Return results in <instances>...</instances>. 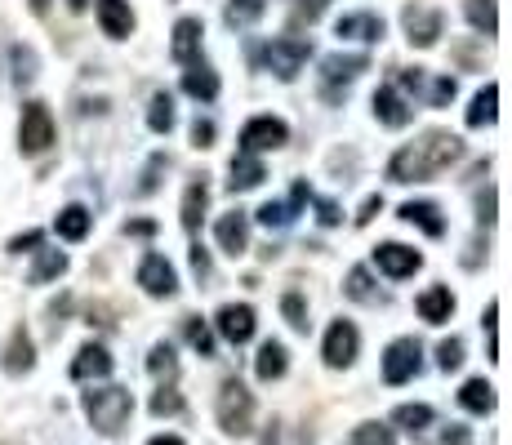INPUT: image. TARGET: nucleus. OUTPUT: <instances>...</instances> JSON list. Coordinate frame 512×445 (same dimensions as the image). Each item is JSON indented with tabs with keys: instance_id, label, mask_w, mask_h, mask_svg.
<instances>
[{
	"instance_id": "22",
	"label": "nucleus",
	"mask_w": 512,
	"mask_h": 445,
	"mask_svg": "<svg viewBox=\"0 0 512 445\" xmlns=\"http://www.w3.org/2000/svg\"><path fill=\"white\" fill-rule=\"evenodd\" d=\"M205 205H210V183H205V174H196L192 183H187V192H183V227H187V232H196V227H201Z\"/></svg>"
},
{
	"instance_id": "54",
	"label": "nucleus",
	"mask_w": 512,
	"mask_h": 445,
	"mask_svg": "<svg viewBox=\"0 0 512 445\" xmlns=\"http://www.w3.org/2000/svg\"><path fill=\"white\" fill-rule=\"evenodd\" d=\"M147 445H187V441H183V437H174V432H170V437H152Z\"/></svg>"
},
{
	"instance_id": "50",
	"label": "nucleus",
	"mask_w": 512,
	"mask_h": 445,
	"mask_svg": "<svg viewBox=\"0 0 512 445\" xmlns=\"http://www.w3.org/2000/svg\"><path fill=\"white\" fill-rule=\"evenodd\" d=\"M441 441H446V445H472V432L459 428V423H450V428L441 432Z\"/></svg>"
},
{
	"instance_id": "8",
	"label": "nucleus",
	"mask_w": 512,
	"mask_h": 445,
	"mask_svg": "<svg viewBox=\"0 0 512 445\" xmlns=\"http://www.w3.org/2000/svg\"><path fill=\"white\" fill-rule=\"evenodd\" d=\"M361 352V330L352 321H334L326 330V348H321V356H326L330 370H348L352 361H357Z\"/></svg>"
},
{
	"instance_id": "37",
	"label": "nucleus",
	"mask_w": 512,
	"mask_h": 445,
	"mask_svg": "<svg viewBox=\"0 0 512 445\" xmlns=\"http://www.w3.org/2000/svg\"><path fill=\"white\" fill-rule=\"evenodd\" d=\"M392 423H401L406 432L419 437V432L432 423V405H397V410H392Z\"/></svg>"
},
{
	"instance_id": "38",
	"label": "nucleus",
	"mask_w": 512,
	"mask_h": 445,
	"mask_svg": "<svg viewBox=\"0 0 512 445\" xmlns=\"http://www.w3.org/2000/svg\"><path fill=\"white\" fill-rule=\"evenodd\" d=\"M348 445H397L388 423H361V428H352Z\"/></svg>"
},
{
	"instance_id": "3",
	"label": "nucleus",
	"mask_w": 512,
	"mask_h": 445,
	"mask_svg": "<svg viewBox=\"0 0 512 445\" xmlns=\"http://www.w3.org/2000/svg\"><path fill=\"white\" fill-rule=\"evenodd\" d=\"M214 410H219V428L228 432V437H250L254 432V397L241 379H223Z\"/></svg>"
},
{
	"instance_id": "43",
	"label": "nucleus",
	"mask_w": 512,
	"mask_h": 445,
	"mask_svg": "<svg viewBox=\"0 0 512 445\" xmlns=\"http://www.w3.org/2000/svg\"><path fill=\"white\" fill-rule=\"evenodd\" d=\"M455 94H459L455 76H437V81H432V89H428V107H446Z\"/></svg>"
},
{
	"instance_id": "7",
	"label": "nucleus",
	"mask_w": 512,
	"mask_h": 445,
	"mask_svg": "<svg viewBox=\"0 0 512 445\" xmlns=\"http://www.w3.org/2000/svg\"><path fill=\"white\" fill-rule=\"evenodd\" d=\"M419 356H423V343L419 339H392L388 352H383V379L397 388V383H410L419 374Z\"/></svg>"
},
{
	"instance_id": "44",
	"label": "nucleus",
	"mask_w": 512,
	"mask_h": 445,
	"mask_svg": "<svg viewBox=\"0 0 512 445\" xmlns=\"http://www.w3.org/2000/svg\"><path fill=\"white\" fill-rule=\"evenodd\" d=\"M495 321H499V303L490 299V303H486V316H481V325H486V352H490V361H499V343H495Z\"/></svg>"
},
{
	"instance_id": "56",
	"label": "nucleus",
	"mask_w": 512,
	"mask_h": 445,
	"mask_svg": "<svg viewBox=\"0 0 512 445\" xmlns=\"http://www.w3.org/2000/svg\"><path fill=\"white\" fill-rule=\"evenodd\" d=\"M67 5H72V9H76V14H81V9H85V5H90V0H67Z\"/></svg>"
},
{
	"instance_id": "1",
	"label": "nucleus",
	"mask_w": 512,
	"mask_h": 445,
	"mask_svg": "<svg viewBox=\"0 0 512 445\" xmlns=\"http://www.w3.org/2000/svg\"><path fill=\"white\" fill-rule=\"evenodd\" d=\"M459 156H464V138L450 130H428L419 143L401 147V152L392 156L388 178L392 183H428V178H437L441 170H450Z\"/></svg>"
},
{
	"instance_id": "21",
	"label": "nucleus",
	"mask_w": 512,
	"mask_h": 445,
	"mask_svg": "<svg viewBox=\"0 0 512 445\" xmlns=\"http://www.w3.org/2000/svg\"><path fill=\"white\" fill-rule=\"evenodd\" d=\"M419 316L428 325H446L450 321V312H455V294H450V285H432V290H423L419 294Z\"/></svg>"
},
{
	"instance_id": "34",
	"label": "nucleus",
	"mask_w": 512,
	"mask_h": 445,
	"mask_svg": "<svg viewBox=\"0 0 512 445\" xmlns=\"http://www.w3.org/2000/svg\"><path fill=\"white\" fill-rule=\"evenodd\" d=\"M63 272H67V254L63 250H41V259H36V267H32V276H27V281L45 285V281H54V276H63Z\"/></svg>"
},
{
	"instance_id": "23",
	"label": "nucleus",
	"mask_w": 512,
	"mask_h": 445,
	"mask_svg": "<svg viewBox=\"0 0 512 445\" xmlns=\"http://www.w3.org/2000/svg\"><path fill=\"white\" fill-rule=\"evenodd\" d=\"M263 178H268V170H263L259 156H250V152H236L232 156V178H228L232 192H250V187H259Z\"/></svg>"
},
{
	"instance_id": "9",
	"label": "nucleus",
	"mask_w": 512,
	"mask_h": 445,
	"mask_svg": "<svg viewBox=\"0 0 512 445\" xmlns=\"http://www.w3.org/2000/svg\"><path fill=\"white\" fill-rule=\"evenodd\" d=\"M139 285L152 299H174V294H179V272H174V263L165 259V254H143Z\"/></svg>"
},
{
	"instance_id": "45",
	"label": "nucleus",
	"mask_w": 512,
	"mask_h": 445,
	"mask_svg": "<svg viewBox=\"0 0 512 445\" xmlns=\"http://www.w3.org/2000/svg\"><path fill=\"white\" fill-rule=\"evenodd\" d=\"M179 410H183V397L174 388H161L152 397V414H179Z\"/></svg>"
},
{
	"instance_id": "18",
	"label": "nucleus",
	"mask_w": 512,
	"mask_h": 445,
	"mask_svg": "<svg viewBox=\"0 0 512 445\" xmlns=\"http://www.w3.org/2000/svg\"><path fill=\"white\" fill-rule=\"evenodd\" d=\"M334 32L343 36V41H366V45H374V41H383V32H388V27H383V18L379 14H343L339 23H334Z\"/></svg>"
},
{
	"instance_id": "14",
	"label": "nucleus",
	"mask_w": 512,
	"mask_h": 445,
	"mask_svg": "<svg viewBox=\"0 0 512 445\" xmlns=\"http://www.w3.org/2000/svg\"><path fill=\"white\" fill-rule=\"evenodd\" d=\"M94 9H98V27H103V36H112V41H125V36L134 32L130 0H94Z\"/></svg>"
},
{
	"instance_id": "39",
	"label": "nucleus",
	"mask_w": 512,
	"mask_h": 445,
	"mask_svg": "<svg viewBox=\"0 0 512 445\" xmlns=\"http://www.w3.org/2000/svg\"><path fill=\"white\" fill-rule=\"evenodd\" d=\"M147 370H152L156 379H174V374H179V361H174V348H170V343H156L152 356H147Z\"/></svg>"
},
{
	"instance_id": "12",
	"label": "nucleus",
	"mask_w": 512,
	"mask_h": 445,
	"mask_svg": "<svg viewBox=\"0 0 512 445\" xmlns=\"http://www.w3.org/2000/svg\"><path fill=\"white\" fill-rule=\"evenodd\" d=\"M214 325H219L223 339L241 348V343L254 339V308H250V303H223L219 316H214Z\"/></svg>"
},
{
	"instance_id": "53",
	"label": "nucleus",
	"mask_w": 512,
	"mask_h": 445,
	"mask_svg": "<svg viewBox=\"0 0 512 445\" xmlns=\"http://www.w3.org/2000/svg\"><path fill=\"white\" fill-rule=\"evenodd\" d=\"M130 232H134V236H152V232H156V223H147V219H139V223H130Z\"/></svg>"
},
{
	"instance_id": "15",
	"label": "nucleus",
	"mask_w": 512,
	"mask_h": 445,
	"mask_svg": "<svg viewBox=\"0 0 512 445\" xmlns=\"http://www.w3.org/2000/svg\"><path fill=\"white\" fill-rule=\"evenodd\" d=\"M361 72H370V58L366 54H330L326 63H321V76H326V98H334V85H348L357 81Z\"/></svg>"
},
{
	"instance_id": "4",
	"label": "nucleus",
	"mask_w": 512,
	"mask_h": 445,
	"mask_svg": "<svg viewBox=\"0 0 512 445\" xmlns=\"http://www.w3.org/2000/svg\"><path fill=\"white\" fill-rule=\"evenodd\" d=\"M54 147V116L45 103H23V121H18V152L41 156Z\"/></svg>"
},
{
	"instance_id": "30",
	"label": "nucleus",
	"mask_w": 512,
	"mask_h": 445,
	"mask_svg": "<svg viewBox=\"0 0 512 445\" xmlns=\"http://www.w3.org/2000/svg\"><path fill=\"white\" fill-rule=\"evenodd\" d=\"M5 370L9 374H27V370H32V339H27L23 325L14 330V343H9V352H5Z\"/></svg>"
},
{
	"instance_id": "6",
	"label": "nucleus",
	"mask_w": 512,
	"mask_h": 445,
	"mask_svg": "<svg viewBox=\"0 0 512 445\" xmlns=\"http://www.w3.org/2000/svg\"><path fill=\"white\" fill-rule=\"evenodd\" d=\"M290 143V125L281 116H254L241 130V152L259 156V152H277V147Z\"/></svg>"
},
{
	"instance_id": "19",
	"label": "nucleus",
	"mask_w": 512,
	"mask_h": 445,
	"mask_svg": "<svg viewBox=\"0 0 512 445\" xmlns=\"http://www.w3.org/2000/svg\"><path fill=\"white\" fill-rule=\"evenodd\" d=\"M374 116H379V125H388V130H401V125H410V103L397 94L392 85H379V94H374Z\"/></svg>"
},
{
	"instance_id": "33",
	"label": "nucleus",
	"mask_w": 512,
	"mask_h": 445,
	"mask_svg": "<svg viewBox=\"0 0 512 445\" xmlns=\"http://www.w3.org/2000/svg\"><path fill=\"white\" fill-rule=\"evenodd\" d=\"M343 294H348L352 303H379V290H374V281H370V267H352Z\"/></svg>"
},
{
	"instance_id": "20",
	"label": "nucleus",
	"mask_w": 512,
	"mask_h": 445,
	"mask_svg": "<svg viewBox=\"0 0 512 445\" xmlns=\"http://www.w3.org/2000/svg\"><path fill=\"white\" fill-rule=\"evenodd\" d=\"M201 18H179L174 23V41H170V54L179 58V63H196V54H201Z\"/></svg>"
},
{
	"instance_id": "35",
	"label": "nucleus",
	"mask_w": 512,
	"mask_h": 445,
	"mask_svg": "<svg viewBox=\"0 0 512 445\" xmlns=\"http://www.w3.org/2000/svg\"><path fill=\"white\" fill-rule=\"evenodd\" d=\"M263 9H268V0H228V27H250L263 18Z\"/></svg>"
},
{
	"instance_id": "55",
	"label": "nucleus",
	"mask_w": 512,
	"mask_h": 445,
	"mask_svg": "<svg viewBox=\"0 0 512 445\" xmlns=\"http://www.w3.org/2000/svg\"><path fill=\"white\" fill-rule=\"evenodd\" d=\"M27 5H32V14H45V9H49V0H27Z\"/></svg>"
},
{
	"instance_id": "11",
	"label": "nucleus",
	"mask_w": 512,
	"mask_h": 445,
	"mask_svg": "<svg viewBox=\"0 0 512 445\" xmlns=\"http://www.w3.org/2000/svg\"><path fill=\"white\" fill-rule=\"evenodd\" d=\"M401 23H406L410 45L432 49V45H437V36H441V27H446V18H441V9H432V5H406Z\"/></svg>"
},
{
	"instance_id": "27",
	"label": "nucleus",
	"mask_w": 512,
	"mask_h": 445,
	"mask_svg": "<svg viewBox=\"0 0 512 445\" xmlns=\"http://www.w3.org/2000/svg\"><path fill=\"white\" fill-rule=\"evenodd\" d=\"M90 227H94V219L85 205H67V210H58V219H54V232L63 236V241H85Z\"/></svg>"
},
{
	"instance_id": "31",
	"label": "nucleus",
	"mask_w": 512,
	"mask_h": 445,
	"mask_svg": "<svg viewBox=\"0 0 512 445\" xmlns=\"http://www.w3.org/2000/svg\"><path fill=\"white\" fill-rule=\"evenodd\" d=\"M495 103H499V85H486L477 98H472V107H468V125H472V130H481V125L495 121Z\"/></svg>"
},
{
	"instance_id": "46",
	"label": "nucleus",
	"mask_w": 512,
	"mask_h": 445,
	"mask_svg": "<svg viewBox=\"0 0 512 445\" xmlns=\"http://www.w3.org/2000/svg\"><path fill=\"white\" fill-rule=\"evenodd\" d=\"M192 143H196V147H214V121H201V116H196V125H192Z\"/></svg>"
},
{
	"instance_id": "24",
	"label": "nucleus",
	"mask_w": 512,
	"mask_h": 445,
	"mask_svg": "<svg viewBox=\"0 0 512 445\" xmlns=\"http://www.w3.org/2000/svg\"><path fill=\"white\" fill-rule=\"evenodd\" d=\"M183 94L201 98V103H214V98H219V76H214V67H205V63L187 67L183 72Z\"/></svg>"
},
{
	"instance_id": "52",
	"label": "nucleus",
	"mask_w": 512,
	"mask_h": 445,
	"mask_svg": "<svg viewBox=\"0 0 512 445\" xmlns=\"http://www.w3.org/2000/svg\"><path fill=\"white\" fill-rule=\"evenodd\" d=\"M317 210H321V223H326V227L339 223V205H334V201H317Z\"/></svg>"
},
{
	"instance_id": "17",
	"label": "nucleus",
	"mask_w": 512,
	"mask_h": 445,
	"mask_svg": "<svg viewBox=\"0 0 512 445\" xmlns=\"http://www.w3.org/2000/svg\"><path fill=\"white\" fill-rule=\"evenodd\" d=\"M107 374H112V352H107L103 343H85L72 361V379L90 383V379H107Z\"/></svg>"
},
{
	"instance_id": "25",
	"label": "nucleus",
	"mask_w": 512,
	"mask_h": 445,
	"mask_svg": "<svg viewBox=\"0 0 512 445\" xmlns=\"http://www.w3.org/2000/svg\"><path fill=\"white\" fill-rule=\"evenodd\" d=\"M397 214H401V219H406V223L423 227V232H428V236H446V219H441V210H437V205H432V201H406Z\"/></svg>"
},
{
	"instance_id": "29",
	"label": "nucleus",
	"mask_w": 512,
	"mask_h": 445,
	"mask_svg": "<svg viewBox=\"0 0 512 445\" xmlns=\"http://www.w3.org/2000/svg\"><path fill=\"white\" fill-rule=\"evenodd\" d=\"M459 405H464L468 414H490L495 410V388H490L486 379H468L464 392H459Z\"/></svg>"
},
{
	"instance_id": "36",
	"label": "nucleus",
	"mask_w": 512,
	"mask_h": 445,
	"mask_svg": "<svg viewBox=\"0 0 512 445\" xmlns=\"http://www.w3.org/2000/svg\"><path fill=\"white\" fill-rule=\"evenodd\" d=\"M9 72H14V85H32L36 81V54L27 45L9 49Z\"/></svg>"
},
{
	"instance_id": "42",
	"label": "nucleus",
	"mask_w": 512,
	"mask_h": 445,
	"mask_svg": "<svg viewBox=\"0 0 512 445\" xmlns=\"http://www.w3.org/2000/svg\"><path fill=\"white\" fill-rule=\"evenodd\" d=\"M437 365H441V370H459V365H464V339H446V343H441V348H437Z\"/></svg>"
},
{
	"instance_id": "5",
	"label": "nucleus",
	"mask_w": 512,
	"mask_h": 445,
	"mask_svg": "<svg viewBox=\"0 0 512 445\" xmlns=\"http://www.w3.org/2000/svg\"><path fill=\"white\" fill-rule=\"evenodd\" d=\"M308 54H312L308 41L281 36V41H268V45H263V67H268L277 81H294V76L303 72V63H308Z\"/></svg>"
},
{
	"instance_id": "51",
	"label": "nucleus",
	"mask_w": 512,
	"mask_h": 445,
	"mask_svg": "<svg viewBox=\"0 0 512 445\" xmlns=\"http://www.w3.org/2000/svg\"><path fill=\"white\" fill-rule=\"evenodd\" d=\"M477 219H481V227H490V223H495V192H486V196H481V205H477Z\"/></svg>"
},
{
	"instance_id": "2",
	"label": "nucleus",
	"mask_w": 512,
	"mask_h": 445,
	"mask_svg": "<svg viewBox=\"0 0 512 445\" xmlns=\"http://www.w3.org/2000/svg\"><path fill=\"white\" fill-rule=\"evenodd\" d=\"M85 414H90L94 432H103V437H121L125 423H130V414H134L130 388H94V392H85Z\"/></svg>"
},
{
	"instance_id": "28",
	"label": "nucleus",
	"mask_w": 512,
	"mask_h": 445,
	"mask_svg": "<svg viewBox=\"0 0 512 445\" xmlns=\"http://www.w3.org/2000/svg\"><path fill=\"white\" fill-rule=\"evenodd\" d=\"M464 14H468V23L481 32V41H490V36L499 32V9H495V0H464Z\"/></svg>"
},
{
	"instance_id": "40",
	"label": "nucleus",
	"mask_w": 512,
	"mask_h": 445,
	"mask_svg": "<svg viewBox=\"0 0 512 445\" xmlns=\"http://www.w3.org/2000/svg\"><path fill=\"white\" fill-rule=\"evenodd\" d=\"M187 343H192L201 356H214V334H210V325H205L201 316H187Z\"/></svg>"
},
{
	"instance_id": "47",
	"label": "nucleus",
	"mask_w": 512,
	"mask_h": 445,
	"mask_svg": "<svg viewBox=\"0 0 512 445\" xmlns=\"http://www.w3.org/2000/svg\"><path fill=\"white\" fill-rule=\"evenodd\" d=\"M41 241H45V232H23V236H14V241H9V250H14V254H27V250H36Z\"/></svg>"
},
{
	"instance_id": "49",
	"label": "nucleus",
	"mask_w": 512,
	"mask_h": 445,
	"mask_svg": "<svg viewBox=\"0 0 512 445\" xmlns=\"http://www.w3.org/2000/svg\"><path fill=\"white\" fill-rule=\"evenodd\" d=\"M192 272L201 276V281H210V254H205L201 245H192Z\"/></svg>"
},
{
	"instance_id": "41",
	"label": "nucleus",
	"mask_w": 512,
	"mask_h": 445,
	"mask_svg": "<svg viewBox=\"0 0 512 445\" xmlns=\"http://www.w3.org/2000/svg\"><path fill=\"white\" fill-rule=\"evenodd\" d=\"M281 312H285V321H290L294 325V330H308V303H303V294L299 290H290V294H285V299H281Z\"/></svg>"
},
{
	"instance_id": "10",
	"label": "nucleus",
	"mask_w": 512,
	"mask_h": 445,
	"mask_svg": "<svg viewBox=\"0 0 512 445\" xmlns=\"http://www.w3.org/2000/svg\"><path fill=\"white\" fill-rule=\"evenodd\" d=\"M374 267L383 276H392V281H406V276H415L423 267V254L401 241H383V245H374Z\"/></svg>"
},
{
	"instance_id": "32",
	"label": "nucleus",
	"mask_w": 512,
	"mask_h": 445,
	"mask_svg": "<svg viewBox=\"0 0 512 445\" xmlns=\"http://www.w3.org/2000/svg\"><path fill=\"white\" fill-rule=\"evenodd\" d=\"M147 130L152 134H170L174 130V98L170 94H152V107H147Z\"/></svg>"
},
{
	"instance_id": "48",
	"label": "nucleus",
	"mask_w": 512,
	"mask_h": 445,
	"mask_svg": "<svg viewBox=\"0 0 512 445\" xmlns=\"http://www.w3.org/2000/svg\"><path fill=\"white\" fill-rule=\"evenodd\" d=\"M379 210H383V196H366V201H361V214H357V227H366Z\"/></svg>"
},
{
	"instance_id": "26",
	"label": "nucleus",
	"mask_w": 512,
	"mask_h": 445,
	"mask_svg": "<svg viewBox=\"0 0 512 445\" xmlns=\"http://www.w3.org/2000/svg\"><path fill=\"white\" fill-rule=\"evenodd\" d=\"M290 370V352H285V343L277 339H268L259 348V361H254V374H259L263 383H272V379H281V374Z\"/></svg>"
},
{
	"instance_id": "16",
	"label": "nucleus",
	"mask_w": 512,
	"mask_h": 445,
	"mask_svg": "<svg viewBox=\"0 0 512 445\" xmlns=\"http://www.w3.org/2000/svg\"><path fill=\"white\" fill-rule=\"evenodd\" d=\"M303 201H312L308 178H299V183H294L290 201H268V205H263V210H259V223H263V227H285V223H294V214L303 210Z\"/></svg>"
},
{
	"instance_id": "13",
	"label": "nucleus",
	"mask_w": 512,
	"mask_h": 445,
	"mask_svg": "<svg viewBox=\"0 0 512 445\" xmlns=\"http://www.w3.org/2000/svg\"><path fill=\"white\" fill-rule=\"evenodd\" d=\"M214 236H219V250H223V254L241 259V254L250 250V214H241V210L223 214V219L214 223Z\"/></svg>"
}]
</instances>
